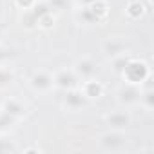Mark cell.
Instances as JSON below:
<instances>
[{
    "mask_svg": "<svg viewBox=\"0 0 154 154\" xmlns=\"http://www.w3.org/2000/svg\"><path fill=\"white\" fill-rule=\"evenodd\" d=\"M22 26H24L26 29H35V27H38V18H36V15H35L31 9L24 11V15H22Z\"/></svg>",
    "mask_w": 154,
    "mask_h": 154,
    "instance_id": "obj_14",
    "label": "cell"
},
{
    "mask_svg": "<svg viewBox=\"0 0 154 154\" xmlns=\"http://www.w3.org/2000/svg\"><path fill=\"white\" fill-rule=\"evenodd\" d=\"M9 54H11V53H9L8 49H4L2 45H0V62H2V60H6V58H9Z\"/></svg>",
    "mask_w": 154,
    "mask_h": 154,
    "instance_id": "obj_23",
    "label": "cell"
},
{
    "mask_svg": "<svg viewBox=\"0 0 154 154\" xmlns=\"http://www.w3.org/2000/svg\"><path fill=\"white\" fill-rule=\"evenodd\" d=\"M140 94H141L140 85L127 84L118 91V102L122 105H134V103H140Z\"/></svg>",
    "mask_w": 154,
    "mask_h": 154,
    "instance_id": "obj_4",
    "label": "cell"
},
{
    "mask_svg": "<svg viewBox=\"0 0 154 154\" xmlns=\"http://www.w3.org/2000/svg\"><path fill=\"white\" fill-rule=\"evenodd\" d=\"M96 71H98V67H96V63H94L91 58H82V60L76 62V65H74V74L78 76V80L82 78L84 82L94 78V76H96Z\"/></svg>",
    "mask_w": 154,
    "mask_h": 154,
    "instance_id": "obj_5",
    "label": "cell"
},
{
    "mask_svg": "<svg viewBox=\"0 0 154 154\" xmlns=\"http://www.w3.org/2000/svg\"><path fill=\"white\" fill-rule=\"evenodd\" d=\"M125 143H127V138H125L123 131H112V129H111V132H105V134L100 138L102 149L111 150V152L122 150V149L125 147Z\"/></svg>",
    "mask_w": 154,
    "mask_h": 154,
    "instance_id": "obj_2",
    "label": "cell"
},
{
    "mask_svg": "<svg viewBox=\"0 0 154 154\" xmlns=\"http://www.w3.org/2000/svg\"><path fill=\"white\" fill-rule=\"evenodd\" d=\"M82 93L87 96V100H93V98H100V96H102L103 87H102L100 82H96L94 78H91V80H85V82H84Z\"/></svg>",
    "mask_w": 154,
    "mask_h": 154,
    "instance_id": "obj_9",
    "label": "cell"
},
{
    "mask_svg": "<svg viewBox=\"0 0 154 154\" xmlns=\"http://www.w3.org/2000/svg\"><path fill=\"white\" fill-rule=\"evenodd\" d=\"M13 150H15V145L11 140L0 138V152H13Z\"/></svg>",
    "mask_w": 154,
    "mask_h": 154,
    "instance_id": "obj_21",
    "label": "cell"
},
{
    "mask_svg": "<svg viewBox=\"0 0 154 154\" xmlns=\"http://www.w3.org/2000/svg\"><path fill=\"white\" fill-rule=\"evenodd\" d=\"M78 2H80V4H82L84 8H85V6H91V4H94L96 0H78Z\"/></svg>",
    "mask_w": 154,
    "mask_h": 154,
    "instance_id": "obj_24",
    "label": "cell"
},
{
    "mask_svg": "<svg viewBox=\"0 0 154 154\" xmlns=\"http://www.w3.org/2000/svg\"><path fill=\"white\" fill-rule=\"evenodd\" d=\"M15 4H17L20 9L27 11V9H31V8L36 4V0H15Z\"/></svg>",
    "mask_w": 154,
    "mask_h": 154,
    "instance_id": "obj_22",
    "label": "cell"
},
{
    "mask_svg": "<svg viewBox=\"0 0 154 154\" xmlns=\"http://www.w3.org/2000/svg\"><path fill=\"white\" fill-rule=\"evenodd\" d=\"M45 4L49 6L51 13L53 11H65L69 8V0H47Z\"/></svg>",
    "mask_w": 154,
    "mask_h": 154,
    "instance_id": "obj_19",
    "label": "cell"
},
{
    "mask_svg": "<svg viewBox=\"0 0 154 154\" xmlns=\"http://www.w3.org/2000/svg\"><path fill=\"white\" fill-rule=\"evenodd\" d=\"M0 35H2V29H0Z\"/></svg>",
    "mask_w": 154,
    "mask_h": 154,
    "instance_id": "obj_26",
    "label": "cell"
},
{
    "mask_svg": "<svg viewBox=\"0 0 154 154\" xmlns=\"http://www.w3.org/2000/svg\"><path fill=\"white\" fill-rule=\"evenodd\" d=\"M89 8H91L94 13H96V17H98L100 20H102V18H103V17L109 13V6H107L105 2H102V0H96V2H94V4H91Z\"/></svg>",
    "mask_w": 154,
    "mask_h": 154,
    "instance_id": "obj_18",
    "label": "cell"
},
{
    "mask_svg": "<svg viewBox=\"0 0 154 154\" xmlns=\"http://www.w3.org/2000/svg\"><path fill=\"white\" fill-rule=\"evenodd\" d=\"M15 80V76L9 69L6 67H0V89H4V87H9Z\"/></svg>",
    "mask_w": 154,
    "mask_h": 154,
    "instance_id": "obj_15",
    "label": "cell"
},
{
    "mask_svg": "<svg viewBox=\"0 0 154 154\" xmlns=\"http://www.w3.org/2000/svg\"><path fill=\"white\" fill-rule=\"evenodd\" d=\"M63 103H65L67 109H72V111L74 109H82L87 103V96L78 89H69V91H65Z\"/></svg>",
    "mask_w": 154,
    "mask_h": 154,
    "instance_id": "obj_7",
    "label": "cell"
},
{
    "mask_svg": "<svg viewBox=\"0 0 154 154\" xmlns=\"http://www.w3.org/2000/svg\"><path fill=\"white\" fill-rule=\"evenodd\" d=\"M31 87L36 89V91H49L53 87V76L49 72H35L31 76Z\"/></svg>",
    "mask_w": 154,
    "mask_h": 154,
    "instance_id": "obj_8",
    "label": "cell"
},
{
    "mask_svg": "<svg viewBox=\"0 0 154 154\" xmlns=\"http://www.w3.org/2000/svg\"><path fill=\"white\" fill-rule=\"evenodd\" d=\"M78 20H80L82 24H98V22H100V18L96 17V13H94L89 6H85V8L80 9V13H78Z\"/></svg>",
    "mask_w": 154,
    "mask_h": 154,
    "instance_id": "obj_13",
    "label": "cell"
},
{
    "mask_svg": "<svg viewBox=\"0 0 154 154\" xmlns=\"http://www.w3.org/2000/svg\"><path fill=\"white\" fill-rule=\"evenodd\" d=\"M103 51L107 53V56L114 58V56H120L125 53V44L120 42V40H107L103 44Z\"/></svg>",
    "mask_w": 154,
    "mask_h": 154,
    "instance_id": "obj_10",
    "label": "cell"
},
{
    "mask_svg": "<svg viewBox=\"0 0 154 154\" xmlns=\"http://www.w3.org/2000/svg\"><path fill=\"white\" fill-rule=\"evenodd\" d=\"M53 85L62 89V91H69V89H76L78 87V76L72 71H60L54 74L53 78Z\"/></svg>",
    "mask_w": 154,
    "mask_h": 154,
    "instance_id": "obj_3",
    "label": "cell"
},
{
    "mask_svg": "<svg viewBox=\"0 0 154 154\" xmlns=\"http://www.w3.org/2000/svg\"><path fill=\"white\" fill-rule=\"evenodd\" d=\"M122 76L127 80V84H134V85H140L141 82L149 80V67L145 62H140V60H129V63L125 65V69L122 71Z\"/></svg>",
    "mask_w": 154,
    "mask_h": 154,
    "instance_id": "obj_1",
    "label": "cell"
},
{
    "mask_svg": "<svg viewBox=\"0 0 154 154\" xmlns=\"http://www.w3.org/2000/svg\"><path fill=\"white\" fill-rule=\"evenodd\" d=\"M4 112L11 114V116L17 120V118H20V116H24L26 109H24V105H22L20 102H17V100H6V103H4Z\"/></svg>",
    "mask_w": 154,
    "mask_h": 154,
    "instance_id": "obj_12",
    "label": "cell"
},
{
    "mask_svg": "<svg viewBox=\"0 0 154 154\" xmlns=\"http://www.w3.org/2000/svg\"><path fill=\"white\" fill-rule=\"evenodd\" d=\"M53 26H54L53 13H47V15H44V17L38 18V27H42V29H51Z\"/></svg>",
    "mask_w": 154,
    "mask_h": 154,
    "instance_id": "obj_20",
    "label": "cell"
},
{
    "mask_svg": "<svg viewBox=\"0 0 154 154\" xmlns=\"http://www.w3.org/2000/svg\"><path fill=\"white\" fill-rule=\"evenodd\" d=\"M129 60H131V58H129L125 53H123V54H120V56H114V58H112V69H114L116 72H120V74H122V71L125 69V65L129 63Z\"/></svg>",
    "mask_w": 154,
    "mask_h": 154,
    "instance_id": "obj_17",
    "label": "cell"
},
{
    "mask_svg": "<svg viewBox=\"0 0 154 154\" xmlns=\"http://www.w3.org/2000/svg\"><path fill=\"white\" fill-rule=\"evenodd\" d=\"M125 13H127V17H129V18L138 20V18H141V17H143V13H145V6H143L141 0H132V2H129V4H127Z\"/></svg>",
    "mask_w": 154,
    "mask_h": 154,
    "instance_id": "obj_11",
    "label": "cell"
},
{
    "mask_svg": "<svg viewBox=\"0 0 154 154\" xmlns=\"http://www.w3.org/2000/svg\"><path fill=\"white\" fill-rule=\"evenodd\" d=\"M140 103H141L145 109H152V107H154V91H152V89L141 91V94H140Z\"/></svg>",
    "mask_w": 154,
    "mask_h": 154,
    "instance_id": "obj_16",
    "label": "cell"
},
{
    "mask_svg": "<svg viewBox=\"0 0 154 154\" xmlns=\"http://www.w3.org/2000/svg\"><path fill=\"white\" fill-rule=\"evenodd\" d=\"M105 122L107 125L112 129V131H125L129 125H131V116L123 111H116V112H111L105 116Z\"/></svg>",
    "mask_w": 154,
    "mask_h": 154,
    "instance_id": "obj_6",
    "label": "cell"
},
{
    "mask_svg": "<svg viewBox=\"0 0 154 154\" xmlns=\"http://www.w3.org/2000/svg\"><path fill=\"white\" fill-rule=\"evenodd\" d=\"M4 129H6V127H4V125H2V122H0V132H2V131H4Z\"/></svg>",
    "mask_w": 154,
    "mask_h": 154,
    "instance_id": "obj_25",
    "label": "cell"
}]
</instances>
